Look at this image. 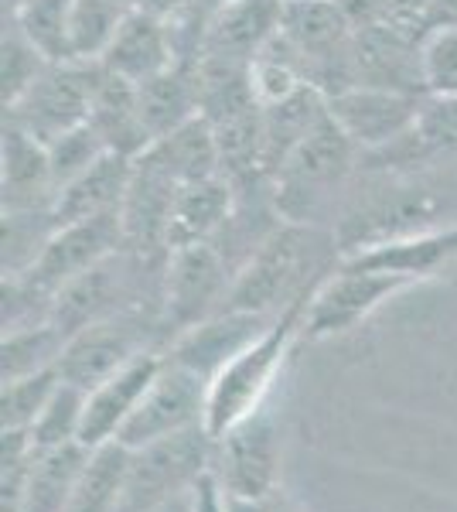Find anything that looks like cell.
<instances>
[{
  "mask_svg": "<svg viewBox=\"0 0 457 512\" xmlns=\"http://www.w3.org/2000/svg\"><path fill=\"white\" fill-rule=\"evenodd\" d=\"M304 311H307V294L290 301L273 318L267 332L212 376L209 400H205V420H202L205 434L212 441H219L236 424H243L256 410H263V400H267L273 379H277L280 366H284L290 345L304 332Z\"/></svg>",
  "mask_w": 457,
  "mask_h": 512,
  "instance_id": "6da1fadb",
  "label": "cell"
},
{
  "mask_svg": "<svg viewBox=\"0 0 457 512\" xmlns=\"http://www.w3.org/2000/svg\"><path fill=\"white\" fill-rule=\"evenodd\" d=\"M120 246H123L120 209L103 212V216H96V219L58 226L55 233L48 236V243H45V250L38 253V260L31 263L24 274L7 277L4 291H11V297H21L24 304L35 301V297H41L45 304H52L58 287H65L72 277L93 270L96 263L110 260V256L120 253Z\"/></svg>",
  "mask_w": 457,
  "mask_h": 512,
  "instance_id": "7a4b0ae2",
  "label": "cell"
},
{
  "mask_svg": "<svg viewBox=\"0 0 457 512\" xmlns=\"http://www.w3.org/2000/svg\"><path fill=\"white\" fill-rule=\"evenodd\" d=\"M355 154H359V147L348 140L345 130L324 110V117L314 123L311 134L290 151V158L273 175V205H277V216L304 226L307 216L318 209L321 198L348 175Z\"/></svg>",
  "mask_w": 457,
  "mask_h": 512,
  "instance_id": "3957f363",
  "label": "cell"
},
{
  "mask_svg": "<svg viewBox=\"0 0 457 512\" xmlns=\"http://www.w3.org/2000/svg\"><path fill=\"white\" fill-rule=\"evenodd\" d=\"M311 233L301 222H284L270 236L256 243L236 277L229 284V294L222 301L226 311H253V315H280L301 287V267L311 250ZM219 308V311H222Z\"/></svg>",
  "mask_w": 457,
  "mask_h": 512,
  "instance_id": "277c9868",
  "label": "cell"
},
{
  "mask_svg": "<svg viewBox=\"0 0 457 512\" xmlns=\"http://www.w3.org/2000/svg\"><path fill=\"white\" fill-rule=\"evenodd\" d=\"M205 400H209V379L164 355L161 373L140 396L137 410L123 424L116 441L130 451H144L151 444L168 441V437L195 431L205 420Z\"/></svg>",
  "mask_w": 457,
  "mask_h": 512,
  "instance_id": "5b68a950",
  "label": "cell"
},
{
  "mask_svg": "<svg viewBox=\"0 0 457 512\" xmlns=\"http://www.w3.org/2000/svg\"><path fill=\"white\" fill-rule=\"evenodd\" d=\"M209 468L236 506H263L277 489L280 472V437L267 410H256L249 420L212 441Z\"/></svg>",
  "mask_w": 457,
  "mask_h": 512,
  "instance_id": "8992f818",
  "label": "cell"
},
{
  "mask_svg": "<svg viewBox=\"0 0 457 512\" xmlns=\"http://www.w3.org/2000/svg\"><path fill=\"white\" fill-rule=\"evenodd\" d=\"M99 82V62H52L35 86L11 106L14 127L31 134L41 144L89 123L93 93Z\"/></svg>",
  "mask_w": 457,
  "mask_h": 512,
  "instance_id": "52a82bcc",
  "label": "cell"
},
{
  "mask_svg": "<svg viewBox=\"0 0 457 512\" xmlns=\"http://www.w3.org/2000/svg\"><path fill=\"white\" fill-rule=\"evenodd\" d=\"M413 287V280L396 277V274H379V270H359V267H342L335 270L328 280H321L311 294H307V311H304V335L307 338H331L352 332L359 321H365L382 301H389L393 294Z\"/></svg>",
  "mask_w": 457,
  "mask_h": 512,
  "instance_id": "ba28073f",
  "label": "cell"
},
{
  "mask_svg": "<svg viewBox=\"0 0 457 512\" xmlns=\"http://www.w3.org/2000/svg\"><path fill=\"white\" fill-rule=\"evenodd\" d=\"M229 284V263L212 243L171 250L164 277V325L181 335L202 325L222 308Z\"/></svg>",
  "mask_w": 457,
  "mask_h": 512,
  "instance_id": "9c48e42d",
  "label": "cell"
},
{
  "mask_svg": "<svg viewBox=\"0 0 457 512\" xmlns=\"http://www.w3.org/2000/svg\"><path fill=\"white\" fill-rule=\"evenodd\" d=\"M328 113L345 130L359 151L379 154L403 140L420 117L423 96L379 86H348L335 96H324Z\"/></svg>",
  "mask_w": 457,
  "mask_h": 512,
  "instance_id": "30bf717a",
  "label": "cell"
},
{
  "mask_svg": "<svg viewBox=\"0 0 457 512\" xmlns=\"http://www.w3.org/2000/svg\"><path fill=\"white\" fill-rule=\"evenodd\" d=\"M181 188L185 185L171 175L168 164L157 158L151 147L134 158L127 195L120 202L123 246L127 250H134L144 260L154 253H168V222Z\"/></svg>",
  "mask_w": 457,
  "mask_h": 512,
  "instance_id": "8fae6325",
  "label": "cell"
},
{
  "mask_svg": "<svg viewBox=\"0 0 457 512\" xmlns=\"http://www.w3.org/2000/svg\"><path fill=\"white\" fill-rule=\"evenodd\" d=\"M140 355H147L144 328L127 315H113L82 328L65 342L62 355H58V376L79 390L93 393L96 386L113 379Z\"/></svg>",
  "mask_w": 457,
  "mask_h": 512,
  "instance_id": "7c38bea8",
  "label": "cell"
},
{
  "mask_svg": "<svg viewBox=\"0 0 457 512\" xmlns=\"http://www.w3.org/2000/svg\"><path fill=\"white\" fill-rule=\"evenodd\" d=\"M352 72L355 86L400 89V93L427 96L420 59V35L393 28L386 21L359 24L352 35Z\"/></svg>",
  "mask_w": 457,
  "mask_h": 512,
  "instance_id": "4fadbf2b",
  "label": "cell"
},
{
  "mask_svg": "<svg viewBox=\"0 0 457 512\" xmlns=\"http://www.w3.org/2000/svg\"><path fill=\"white\" fill-rule=\"evenodd\" d=\"M440 212L444 205L427 192H396L389 198L365 205L355 216H345L342 226L335 229V243L342 256L362 253L369 246L393 243V239H406L417 233H430L440 226Z\"/></svg>",
  "mask_w": 457,
  "mask_h": 512,
  "instance_id": "5bb4252c",
  "label": "cell"
},
{
  "mask_svg": "<svg viewBox=\"0 0 457 512\" xmlns=\"http://www.w3.org/2000/svg\"><path fill=\"white\" fill-rule=\"evenodd\" d=\"M277 315H253V311H215L212 318H205L202 325L188 328L185 335L174 342L168 359L188 366L191 373L209 379L219 373L226 362L236 359L239 352L249 349L267 328L273 325Z\"/></svg>",
  "mask_w": 457,
  "mask_h": 512,
  "instance_id": "9a60e30c",
  "label": "cell"
},
{
  "mask_svg": "<svg viewBox=\"0 0 457 512\" xmlns=\"http://www.w3.org/2000/svg\"><path fill=\"white\" fill-rule=\"evenodd\" d=\"M161 366H164V355L147 352L130 362L127 369H120L113 379H106L103 386H96L93 393H86L79 441L86 444V448H99V444L116 441L123 424H127L130 414L137 410L140 396L147 393V386L161 373Z\"/></svg>",
  "mask_w": 457,
  "mask_h": 512,
  "instance_id": "2e32d148",
  "label": "cell"
},
{
  "mask_svg": "<svg viewBox=\"0 0 457 512\" xmlns=\"http://www.w3.org/2000/svg\"><path fill=\"white\" fill-rule=\"evenodd\" d=\"M120 297H123V263L120 256L96 263L93 270L72 277L65 287H58L52 304H48V321L72 338L82 328L96 325L103 318L120 315Z\"/></svg>",
  "mask_w": 457,
  "mask_h": 512,
  "instance_id": "e0dca14e",
  "label": "cell"
},
{
  "mask_svg": "<svg viewBox=\"0 0 457 512\" xmlns=\"http://www.w3.org/2000/svg\"><path fill=\"white\" fill-rule=\"evenodd\" d=\"M99 65L106 72H113V76H123L130 82H147L157 72L171 69L174 48H171L168 24H164V18H157V14L130 7Z\"/></svg>",
  "mask_w": 457,
  "mask_h": 512,
  "instance_id": "ac0fdd59",
  "label": "cell"
},
{
  "mask_svg": "<svg viewBox=\"0 0 457 512\" xmlns=\"http://www.w3.org/2000/svg\"><path fill=\"white\" fill-rule=\"evenodd\" d=\"M89 127L96 130L99 140L110 154L123 158H140L154 144L151 130L140 117L137 82L113 76L99 65V82L93 93V110H89Z\"/></svg>",
  "mask_w": 457,
  "mask_h": 512,
  "instance_id": "d6986e66",
  "label": "cell"
},
{
  "mask_svg": "<svg viewBox=\"0 0 457 512\" xmlns=\"http://www.w3.org/2000/svg\"><path fill=\"white\" fill-rule=\"evenodd\" d=\"M4 212H31V209H52L55 185H52V164H48V147L24 134L21 127L7 123L4 127Z\"/></svg>",
  "mask_w": 457,
  "mask_h": 512,
  "instance_id": "ffe728a7",
  "label": "cell"
},
{
  "mask_svg": "<svg viewBox=\"0 0 457 512\" xmlns=\"http://www.w3.org/2000/svg\"><path fill=\"white\" fill-rule=\"evenodd\" d=\"M280 31V0H229L209 18L205 52L222 59L253 62Z\"/></svg>",
  "mask_w": 457,
  "mask_h": 512,
  "instance_id": "44dd1931",
  "label": "cell"
},
{
  "mask_svg": "<svg viewBox=\"0 0 457 512\" xmlns=\"http://www.w3.org/2000/svg\"><path fill=\"white\" fill-rule=\"evenodd\" d=\"M451 256H457V226L430 229V233H417L406 239H393V243L369 246L362 253L342 256V263L359 270H379V274H396L406 280H427L444 267Z\"/></svg>",
  "mask_w": 457,
  "mask_h": 512,
  "instance_id": "7402d4cb",
  "label": "cell"
},
{
  "mask_svg": "<svg viewBox=\"0 0 457 512\" xmlns=\"http://www.w3.org/2000/svg\"><path fill=\"white\" fill-rule=\"evenodd\" d=\"M236 209V181L215 175L205 181H191L178 192L168 222V253L181 246L212 243V236L232 219Z\"/></svg>",
  "mask_w": 457,
  "mask_h": 512,
  "instance_id": "603a6c76",
  "label": "cell"
},
{
  "mask_svg": "<svg viewBox=\"0 0 457 512\" xmlns=\"http://www.w3.org/2000/svg\"><path fill=\"white\" fill-rule=\"evenodd\" d=\"M130 171H134V158L103 154L86 175H79L72 185H65L62 192H55L52 198L55 229L120 209L123 195H127V185H130Z\"/></svg>",
  "mask_w": 457,
  "mask_h": 512,
  "instance_id": "cb8c5ba5",
  "label": "cell"
},
{
  "mask_svg": "<svg viewBox=\"0 0 457 512\" xmlns=\"http://www.w3.org/2000/svg\"><path fill=\"white\" fill-rule=\"evenodd\" d=\"M140 117L154 140L174 134L185 123L202 117V89H198V65H171L154 79L137 82Z\"/></svg>",
  "mask_w": 457,
  "mask_h": 512,
  "instance_id": "d4e9b609",
  "label": "cell"
},
{
  "mask_svg": "<svg viewBox=\"0 0 457 512\" xmlns=\"http://www.w3.org/2000/svg\"><path fill=\"white\" fill-rule=\"evenodd\" d=\"M89 458H93V448H86L82 441H65L58 448L35 451L21 512H69Z\"/></svg>",
  "mask_w": 457,
  "mask_h": 512,
  "instance_id": "484cf974",
  "label": "cell"
},
{
  "mask_svg": "<svg viewBox=\"0 0 457 512\" xmlns=\"http://www.w3.org/2000/svg\"><path fill=\"white\" fill-rule=\"evenodd\" d=\"M324 110H328L324 93H318L314 86H304L301 93H294L284 103L263 110V175H277V168L311 134L314 123L324 117Z\"/></svg>",
  "mask_w": 457,
  "mask_h": 512,
  "instance_id": "4316f807",
  "label": "cell"
},
{
  "mask_svg": "<svg viewBox=\"0 0 457 512\" xmlns=\"http://www.w3.org/2000/svg\"><path fill=\"white\" fill-rule=\"evenodd\" d=\"M130 468H134V451L123 448L120 441L93 448L69 512H120L127 499Z\"/></svg>",
  "mask_w": 457,
  "mask_h": 512,
  "instance_id": "83f0119b",
  "label": "cell"
},
{
  "mask_svg": "<svg viewBox=\"0 0 457 512\" xmlns=\"http://www.w3.org/2000/svg\"><path fill=\"white\" fill-rule=\"evenodd\" d=\"M151 151L168 164V171L181 185L222 175L219 147H215V134L205 117H195L181 130H174V134L154 140Z\"/></svg>",
  "mask_w": 457,
  "mask_h": 512,
  "instance_id": "f1b7e54d",
  "label": "cell"
},
{
  "mask_svg": "<svg viewBox=\"0 0 457 512\" xmlns=\"http://www.w3.org/2000/svg\"><path fill=\"white\" fill-rule=\"evenodd\" d=\"M396 144H403V161H423L457 151V96H423L417 123Z\"/></svg>",
  "mask_w": 457,
  "mask_h": 512,
  "instance_id": "f546056e",
  "label": "cell"
},
{
  "mask_svg": "<svg viewBox=\"0 0 457 512\" xmlns=\"http://www.w3.org/2000/svg\"><path fill=\"white\" fill-rule=\"evenodd\" d=\"M69 14H72V0H24V4L14 7V28L48 62H72Z\"/></svg>",
  "mask_w": 457,
  "mask_h": 512,
  "instance_id": "4dcf8cb0",
  "label": "cell"
},
{
  "mask_svg": "<svg viewBox=\"0 0 457 512\" xmlns=\"http://www.w3.org/2000/svg\"><path fill=\"white\" fill-rule=\"evenodd\" d=\"M127 7L113 0H72L69 14V55L72 62H99L120 28Z\"/></svg>",
  "mask_w": 457,
  "mask_h": 512,
  "instance_id": "1f68e13d",
  "label": "cell"
},
{
  "mask_svg": "<svg viewBox=\"0 0 457 512\" xmlns=\"http://www.w3.org/2000/svg\"><path fill=\"white\" fill-rule=\"evenodd\" d=\"M65 338L52 321L24 325L4 332V379H18L58 366V355L65 349Z\"/></svg>",
  "mask_w": 457,
  "mask_h": 512,
  "instance_id": "d6a6232c",
  "label": "cell"
},
{
  "mask_svg": "<svg viewBox=\"0 0 457 512\" xmlns=\"http://www.w3.org/2000/svg\"><path fill=\"white\" fill-rule=\"evenodd\" d=\"M62 386L58 366L41 369V373L4 379V393H0V431H31L41 410Z\"/></svg>",
  "mask_w": 457,
  "mask_h": 512,
  "instance_id": "836d02e7",
  "label": "cell"
},
{
  "mask_svg": "<svg viewBox=\"0 0 457 512\" xmlns=\"http://www.w3.org/2000/svg\"><path fill=\"white\" fill-rule=\"evenodd\" d=\"M82 410H86V390L65 383L55 390V396L48 400V407L41 410V417L31 427V441L38 451L58 448L65 441H79V427H82Z\"/></svg>",
  "mask_w": 457,
  "mask_h": 512,
  "instance_id": "e575fe53",
  "label": "cell"
},
{
  "mask_svg": "<svg viewBox=\"0 0 457 512\" xmlns=\"http://www.w3.org/2000/svg\"><path fill=\"white\" fill-rule=\"evenodd\" d=\"M45 147H48V164H52L55 192H62L65 185H72L79 175H86L103 154H110L89 123H82V127L69 130V134H62V137H55L52 144H45Z\"/></svg>",
  "mask_w": 457,
  "mask_h": 512,
  "instance_id": "d590c367",
  "label": "cell"
},
{
  "mask_svg": "<svg viewBox=\"0 0 457 512\" xmlns=\"http://www.w3.org/2000/svg\"><path fill=\"white\" fill-rule=\"evenodd\" d=\"M0 437V512H21L38 448L31 431H0Z\"/></svg>",
  "mask_w": 457,
  "mask_h": 512,
  "instance_id": "8d00e7d4",
  "label": "cell"
},
{
  "mask_svg": "<svg viewBox=\"0 0 457 512\" xmlns=\"http://www.w3.org/2000/svg\"><path fill=\"white\" fill-rule=\"evenodd\" d=\"M427 93L457 96V28H430L420 38Z\"/></svg>",
  "mask_w": 457,
  "mask_h": 512,
  "instance_id": "74e56055",
  "label": "cell"
},
{
  "mask_svg": "<svg viewBox=\"0 0 457 512\" xmlns=\"http://www.w3.org/2000/svg\"><path fill=\"white\" fill-rule=\"evenodd\" d=\"M48 65L52 62H48L18 28L4 38V106L7 110L45 76Z\"/></svg>",
  "mask_w": 457,
  "mask_h": 512,
  "instance_id": "f35d334b",
  "label": "cell"
},
{
  "mask_svg": "<svg viewBox=\"0 0 457 512\" xmlns=\"http://www.w3.org/2000/svg\"><path fill=\"white\" fill-rule=\"evenodd\" d=\"M434 7V0H382V18L393 28H403L410 35H420L427 31V14Z\"/></svg>",
  "mask_w": 457,
  "mask_h": 512,
  "instance_id": "ab89813d",
  "label": "cell"
},
{
  "mask_svg": "<svg viewBox=\"0 0 457 512\" xmlns=\"http://www.w3.org/2000/svg\"><path fill=\"white\" fill-rule=\"evenodd\" d=\"M191 512H236L232 499L222 492L219 478L212 475V468H205L195 482V495H191Z\"/></svg>",
  "mask_w": 457,
  "mask_h": 512,
  "instance_id": "60d3db41",
  "label": "cell"
},
{
  "mask_svg": "<svg viewBox=\"0 0 457 512\" xmlns=\"http://www.w3.org/2000/svg\"><path fill=\"white\" fill-rule=\"evenodd\" d=\"M335 4L348 14V21H352L355 28L382 18V0H335Z\"/></svg>",
  "mask_w": 457,
  "mask_h": 512,
  "instance_id": "b9f144b4",
  "label": "cell"
},
{
  "mask_svg": "<svg viewBox=\"0 0 457 512\" xmlns=\"http://www.w3.org/2000/svg\"><path fill=\"white\" fill-rule=\"evenodd\" d=\"M430 28H457V0H434L427 14V31Z\"/></svg>",
  "mask_w": 457,
  "mask_h": 512,
  "instance_id": "7bdbcfd3",
  "label": "cell"
},
{
  "mask_svg": "<svg viewBox=\"0 0 457 512\" xmlns=\"http://www.w3.org/2000/svg\"><path fill=\"white\" fill-rule=\"evenodd\" d=\"M198 482V478H195ZM191 495H195V485H188V489L168 495V499H161L151 512H191Z\"/></svg>",
  "mask_w": 457,
  "mask_h": 512,
  "instance_id": "ee69618b",
  "label": "cell"
},
{
  "mask_svg": "<svg viewBox=\"0 0 457 512\" xmlns=\"http://www.w3.org/2000/svg\"><path fill=\"white\" fill-rule=\"evenodd\" d=\"M236 506V502H232ZM236 512H277V509H267V506H236Z\"/></svg>",
  "mask_w": 457,
  "mask_h": 512,
  "instance_id": "f6af8a7d",
  "label": "cell"
},
{
  "mask_svg": "<svg viewBox=\"0 0 457 512\" xmlns=\"http://www.w3.org/2000/svg\"><path fill=\"white\" fill-rule=\"evenodd\" d=\"M113 4H120V7H127V11H130V7H134L137 0H113Z\"/></svg>",
  "mask_w": 457,
  "mask_h": 512,
  "instance_id": "bcb514c9",
  "label": "cell"
},
{
  "mask_svg": "<svg viewBox=\"0 0 457 512\" xmlns=\"http://www.w3.org/2000/svg\"><path fill=\"white\" fill-rule=\"evenodd\" d=\"M18 4H24V0H11V7H18Z\"/></svg>",
  "mask_w": 457,
  "mask_h": 512,
  "instance_id": "7dc6e473",
  "label": "cell"
}]
</instances>
